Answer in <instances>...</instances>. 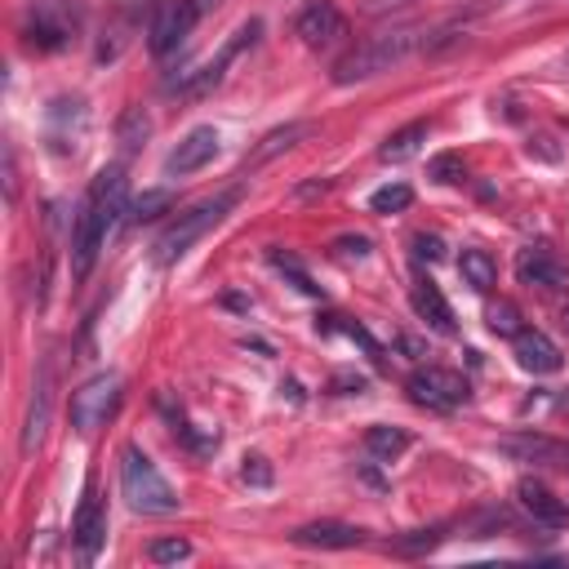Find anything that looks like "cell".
I'll return each mask as SVG.
<instances>
[{
    "label": "cell",
    "mask_w": 569,
    "mask_h": 569,
    "mask_svg": "<svg viewBox=\"0 0 569 569\" xmlns=\"http://www.w3.org/2000/svg\"><path fill=\"white\" fill-rule=\"evenodd\" d=\"M120 493L133 511L142 516H173L178 511V493L173 485L156 471V462L138 449V445H124L120 449Z\"/></svg>",
    "instance_id": "obj_1"
},
{
    "label": "cell",
    "mask_w": 569,
    "mask_h": 569,
    "mask_svg": "<svg viewBox=\"0 0 569 569\" xmlns=\"http://www.w3.org/2000/svg\"><path fill=\"white\" fill-rule=\"evenodd\" d=\"M418 44H422L418 31H382V36H369L365 44L347 49V53L333 62V80H338V84H356V80L382 76V71L400 67Z\"/></svg>",
    "instance_id": "obj_2"
},
{
    "label": "cell",
    "mask_w": 569,
    "mask_h": 569,
    "mask_svg": "<svg viewBox=\"0 0 569 569\" xmlns=\"http://www.w3.org/2000/svg\"><path fill=\"white\" fill-rule=\"evenodd\" d=\"M240 200V191L231 187V191H218V196H209V200H200V204H191L187 213H178V222L173 227H164L160 231V240H156V262L160 267H169V262H178L204 231H213L222 218H227V209Z\"/></svg>",
    "instance_id": "obj_3"
},
{
    "label": "cell",
    "mask_w": 569,
    "mask_h": 569,
    "mask_svg": "<svg viewBox=\"0 0 569 569\" xmlns=\"http://www.w3.org/2000/svg\"><path fill=\"white\" fill-rule=\"evenodd\" d=\"M120 373H93L89 382H80L76 391H71V427L80 431V436H93L98 427H107L111 418H116V409H120Z\"/></svg>",
    "instance_id": "obj_4"
},
{
    "label": "cell",
    "mask_w": 569,
    "mask_h": 569,
    "mask_svg": "<svg viewBox=\"0 0 569 569\" xmlns=\"http://www.w3.org/2000/svg\"><path fill=\"white\" fill-rule=\"evenodd\" d=\"M76 27H80V4H71V0H36L31 9H27V44H36V49H62V44H71V36H76Z\"/></svg>",
    "instance_id": "obj_5"
},
{
    "label": "cell",
    "mask_w": 569,
    "mask_h": 569,
    "mask_svg": "<svg viewBox=\"0 0 569 569\" xmlns=\"http://www.w3.org/2000/svg\"><path fill=\"white\" fill-rule=\"evenodd\" d=\"M409 396L418 400V405H427V409H458V405H467V396H471V387H467V378L458 373V369H445V365H422V369H413L409 373Z\"/></svg>",
    "instance_id": "obj_6"
},
{
    "label": "cell",
    "mask_w": 569,
    "mask_h": 569,
    "mask_svg": "<svg viewBox=\"0 0 569 569\" xmlns=\"http://www.w3.org/2000/svg\"><path fill=\"white\" fill-rule=\"evenodd\" d=\"M196 18H200L196 0H160L156 13H151V27H147V49H151L156 58L173 53V49L191 36Z\"/></svg>",
    "instance_id": "obj_7"
},
{
    "label": "cell",
    "mask_w": 569,
    "mask_h": 569,
    "mask_svg": "<svg viewBox=\"0 0 569 569\" xmlns=\"http://www.w3.org/2000/svg\"><path fill=\"white\" fill-rule=\"evenodd\" d=\"M84 209L107 227V236L116 231V222H120V218H129V178H124V169H120V164H107V169L93 178Z\"/></svg>",
    "instance_id": "obj_8"
},
{
    "label": "cell",
    "mask_w": 569,
    "mask_h": 569,
    "mask_svg": "<svg viewBox=\"0 0 569 569\" xmlns=\"http://www.w3.org/2000/svg\"><path fill=\"white\" fill-rule=\"evenodd\" d=\"M293 31L302 36L307 49H329V44H338V40L347 36V18L338 13V4H329V0H311V4L298 13Z\"/></svg>",
    "instance_id": "obj_9"
},
{
    "label": "cell",
    "mask_w": 569,
    "mask_h": 569,
    "mask_svg": "<svg viewBox=\"0 0 569 569\" xmlns=\"http://www.w3.org/2000/svg\"><path fill=\"white\" fill-rule=\"evenodd\" d=\"M213 156H218V129H213V124H196V129L164 156V178L196 173V169H204Z\"/></svg>",
    "instance_id": "obj_10"
},
{
    "label": "cell",
    "mask_w": 569,
    "mask_h": 569,
    "mask_svg": "<svg viewBox=\"0 0 569 569\" xmlns=\"http://www.w3.org/2000/svg\"><path fill=\"white\" fill-rule=\"evenodd\" d=\"M516 280L529 284V289H565L569 284V271L565 262L551 253V249H520L516 253Z\"/></svg>",
    "instance_id": "obj_11"
},
{
    "label": "cell",
    "mask_w": 569,
    "mask_h": 569,
    "mask_svg": "<svg viewBox=\"0 0 569 569\" xmlns=\"http://www.w3.org/2000/svg\"><path fill=\"white\" fill-rule=\"evenodd\" d=\"M516 502H520V511L533 520V525H547V529H560L565 520H569V507L542 485V480H533V476H525V480H516Z\"/></svg>",
    "instance_id": "obj_12"
},
{
    "label": "cell",
    "mask_w": 569,
    "mask_h": 569,
    "mask_svg": "<svg viewBox=\"0 0 569 569\" xmlns=\"http://www.w3.org/2000/svg\"><path fill=\"white\" fill-rule=\"evenodd\" d=\"M102 244H107V227L89 209H80L76 213V227H71V271H76V280H84L93 271Z\"/></svg>",
    "instance_id": "obj_13"
},
{
    "label": "cell",
    "mask_w": 569,
    "mask_h": 569,
    "mask_svg": "<svg viewBox=\"0 0 569 569\" xmlns=\"http://www.w3.org/2000/svg\"><path fill=\"white\" fill-rule=\"evenodd\" d=\"M511 347H516V365L520 369H529V373H556L560 369V347L542 333V329H520L516 338H511Z\"/></svg>",
    "instance_id": "obj_14"
},
{
    "label": "cell",
    "mask_w": 569,
    "mask_h": 569,
    "mask_svg": "<svg viewBox=\"0 0 569 569\" xmlns=\"http://www.w3.org/2000/svg\"><path fill=\"white\" fill-rule=\"evenodd\" d=\"M293 542L298 547H320V551H347V547L365 542V529L342 525V520H311V525L293 529Z\"/></svg>",
    "instance_id": "obj_15"
},
{
    "label": "cell",
    "mask_w": 569,
    "mask_h": 569,
    "mask_svg": "<svg viewBox=\"0 0 569 569\" xmlns=\"http://www.w3.org/2000/svg\"><path fill=\"white\" fill-rule=\"evenodd\" d=\"M49 400H53V373L40 369L36 387H31V405H27V418H22V453H31L40 440H44V427H49Z\"/></svg>",
    "instance_id": "obj_16"
},
{
    "label": "cell",
    "mask_w": 569,
    "mask_h": 569,
    "mask_svg": "<svg viewBox=\"0 0 569 569\" xmlns=\"http://www.w3.org/2000/svg\"><path fill=\"white\" fill-rule=\"evenodd\" d=\"M71 533H76L80 556H84V560H93V556H98V547H102V538H107V511L98 507L93 485H84V502H80V511H76Z\"/></svg>",
    "instance_id": "obj_17"
},
{
    "label": "cell",
    "mask_w": 569,
    "mask_h": 569,
    "mask_svg": "<svg viewBox=\"0 0 569 569\" xmlns=\"http://www.w3.org/2000/svg\"><path fill=\"white\" fill-rule=\"evenodd\" d=\"M409 302H413L418 320H427L436 333H453V307L445 302V293H440L431 280H418L413 293H409Z\"/></svg>",
    "instance_id": "obj_18"
},
{
    "label": "cell",
    "mask_w": 569,
    "mask_h": 569,
    "mask_svg": "<svg viewBox=\"0 0 569 569\" xmlns=\"http://www.w3.org/2000/svg\"><path fill=\"white\" fill-rule=\"evenodd\" d=\"M502 453L520 458V462H556V458H569V445L565 440H551V436H507L498 440Z\"/></svg>",
    "instance_id": "obj_19"
},
{
    "label": "cell",
    "mask_w": 569,
    "mask_h": 569,
    "mask_svg": "<svg viewBox=\"0 0 569 569\" xmlns=\"http://www.w3.org/2000/svg\"><path fill=\"white\" fill-rule=\"evenodd\" d=\"M307 133H311V124H307V120H289V124L271 129V133H267V138L253 147V156H249L244 164H267L271 156H280V151H289V147H298Z\"/></svg>",
    "instance_id": "obj_20"
},
{
    "label": "cell",
    "mask_w": 569,
    "mask_h": 569,
    "mask_svg": "<svg viewBox=\"0 0 569 569\" xmlns=\"http://www.w3.org/2000/svg\"><path fill=\"white\" fill-rule=\"evenodd\" d=\"M427 133H431V124H427V120H413V124H405V129L387 133V142L378 147V160H387V164L409 160V156H413V151L427 142Z\"/></svg>",
    "instance_id": "obj_21"
},
{
    "label": "cell",
    "mask_w": 569,
    "mask_h": 569,
    "mask_svg": "<svg viewBox=\"0 0 569 569\" xmlns=\"http://www.w3.org/2000/svg\"><path fill=\"white\" fill-rule=\"evenodd\" d=\"M458 276H462L467 289L489 293V289L498 284V262H493L485 249H462V258H458Z\"/></svg>",
    "instance_id": "obj_22"
},
{
    "label": "cell",
    "mask_w": 569,
    "mask_h": 569,
    "mask_svg": "<svg viewBox=\"0 0 569 569\" xmlns=\"http://www.w3.org/2000/svg\"><path fill=\"white\" fill-rule=\"evenodd\" d=\"M485 325H489V333H498V338H516V333L525 329V316H520V307H516L511 298H489V302H485Z\"/></svg>",
    "instance_id": "obj_23"
},
{
    "label": "cell",
    "mask_w": 569,
    "mask_h": 569,
    "mask_svg": "<svg viewBox=\"0 0 569 569\" xmlns=\"http://www.w3.org/2000/svg\"><path fill=\"white\" fill-rule=\"evenodd\" d=\"M365 449H369L373 458L391 462V458H400V453L409 449V436H405L400 427H369V431H365Z\"/></svg>",
    "instance_id": "obj_24"
},
{
    "label": "cell",
    "mask_w": 569,
    "mask_h": 569,
    "mask_svg": "<svg viewBox=\"0 0 569 569\" xmlns=\"http://www.w3.org/2000/svg\"><path fill=\"white\" fill-rule=\"evenodd\" d=\"M169 204H173V191H169V187L142 191L138 200H129V222H151V218H160Z\"/></svg>",
    "instance_id": "obj_25"
},
{
    "label": "cell",
    "mask_w": 569,
    "mask_h": 569,
    "mask_svg": "<svg viewBox=\"0 0 569 569\" xmlns=\"http://www.w3.org/2000/svg\"><path fill=\"white\" fill-rule=\"evenodd\" d=\"M151 133V120L142 116V107H129L124 116H120V129H116V138H120V151H138V142Z\"/></svg>",
    "instance_id": "obj_26"
},
{
    "label": "cell",
    "mask_w": 569,
    "mask_h": 569,
    "mask_svg": "<svg viewBox=\"0 0 569 569\" xmlns=\"http://www.w3.org/2000/svg\"><path fill=\"white\" fill-rule=\"evenodd\" d=\"M413 204V191L405 187V182H387V187H378L373 196H369V209L373 213H400V209H409Z\"/></svg>",
    "instance_id": "obj_27"
},
{
    "label": "cell",
    "mask_w": 569,
    "mask_h": 569,
    "mask_svg": "<svg viewBox=\"0 0 569 569\" xmlns=\"http://www.w3.org/2000/svg\"><path fill=\"white\" fill-rule=\"evenodd\" d=\"M147 556H151V565H178V560H187L191 556V542L187 538H156L151 547H147Z\"/></svg>",
    "instance_id": "obj_28"
},
{
    "label": "cell",
    "mask_w": 569,
    "mask_h": 569,
    "mask_svg": "<svg viewBox=\"0 0 569 569\" xmlns=\"http://www.w3.org/2000/svg\"><path fill=\"white\" fill-rule=\"evenodd\" d=\"M427 173H431L436 182H458V178H462V156H458V151H440V156L427 164Z\"/></svg>",
    "instance_id": "obj_29"
},
{
    "label": "cell",
    "mask_w": 569,
    "mask_h": 569,
    "mask_svg": "<svg viewBox=\"0 0 569 569\" xmlns=\"http://www.w3.org/2000/svg\"><path fill=\"white\" fill-rule=\"evenodd\" d=\"M440 542V533L436 529H418V533H409V538H396L391 547L400 551V556H418V551H431Z\"/></svg>",
    "instance_id": "obj_30"
},
{
    "label": "cell",
    "mask_w": 569,
    "mask_h": 569,
    "mask_svg": "<svg viewBox=\"0 0 569 569\" xmlns=\"http://www.w3.org/2000/svg\"><path fill=\"white\" fill-rule=\"evenodd\" d=\"M240 476H244V485H258V489H267V485H271V467H267V458H262V453H249V458H244V467H240Z\"/></svg>",
    "instance_id": "obj_31"
},
{
    "label": "cell",
    "mask_w": 569,
    "mask_h": 569,
    "mask_svg": "<svg viewBox=\"0 0 569 569\" xmlns=\"http://www.w3.org/2000/svg\"><path fill=\"white\" fill-rule=\"evenodd\" d=\"M413 258H418V262H440V258H445V244H440V236H427V231H418V236H413Z\"/></svg>",
    "instance_id": "obj_32"
},
{
    "label": "cell",
    "mask_w": 569,
    "mask_h": 569,
    "mask_svg": "<svg viewBox=\"0 0 569 569\" xmlns=\"http://www.w3.org/2000/svg\"><path fill=\"white\" fill-rule=\"evenodd\" d=\"M338 249H342V253L365 258V253H369V240H365V236H356V240H351V236H342V240H338Z\"/></svg>",
    "instance_id": "obj_33"
},
{
    "label": "cell",
    "mask_w": 569,
    "mask_h": 569,
    "mask_svg": "<svg viewBox=\"0 0 569 569\" xmlns=\"http://www.w3.org/2000/svg\"><path fill=\"white\" fill-rule=\"evenodd\" d=\"M222 4H227V0H196L200 13H213V9H222Z\"/></svg>",
    "instance_id": "obj_34"
},
{
    "label": "cell",
    "mask_w": 569,
    "mask_h": 569,
    "mask_svg": "<svg viewBox=\"0 0 569 569\" xmlns=\"http://www.w3.org/2000/svg\"><path fill=\"white\" fill-rule=\"evenodd\" d=\"M369 9H387V4H405V0H365Z\"/></svg>",
    "instance_id": "obj_35"
},
{
    "label": "cell",
    "mask_w": 569,
    "mask_h": 569,
    "mask_svg": "<svg viewBox=\"0 0 569 569\" xmlns=\"http://www.w3.org/2000/svg\"><path fill=\"white\" fill-rule=\"evenodd\" d=\"M560 325H565V329H569V302H565V311H560Z\"/></svg>",
    "instance_id": "obj_36"
},
{
    "label": "cell",
    "mask_w": 569,
    "mask_h": 569,
    "mask_svg": "<svg viewBox=\"0 0 569 569\" xmlns=\"http://www.w3.org/2000/svg\"><path fill=\"white\" fill-rule=\"evenodd\" d=\"M560 409H565V413H569V396H565V400H560Z\"/></svg>",
    "instance_id": "obj_37"
},
{
    "label": "cell",
    "mask_w": 569,
    "mask_h": 569,
    "mask_svg": "<svg viewBox=\"0 0 569 569\" xmlns=\"http://www.w3.org/2000/svg\"><path fill=\"white\" fill-rule=\"evenodd\" d=\"M560 67H565V71H569V53H565V58H560Z\"/></svg>",
    "instance_id": "obj_38"
},
{
    "label": "cell",
    "mask_w": 569,
    "mask_h": 569,
    "mask_svg": "<svg viewBox=\"0 0 569 569\" xmlns=\"http://www.w3.org/2000/svg\"><path fill=\"white\" fill-rule=\"evenodd\" d=\"M489 4H507V0H489Z\"/></svg>",
    "instance_id": "obj_39"
}]
</instances>
